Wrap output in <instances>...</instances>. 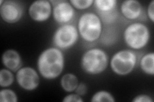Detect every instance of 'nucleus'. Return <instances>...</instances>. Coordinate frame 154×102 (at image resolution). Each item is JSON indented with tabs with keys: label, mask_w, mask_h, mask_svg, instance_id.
<instances>
[{
	"label": "nucleus",
	"mask_w": 154,
	"mask_h": 102,
	"mask_svg": "<svg viewBox=\"0 0 154 102\" xmlns=\"http://www.w3.org/2000/svg\"><path fill=\"white\" fill-rule=\"evenodd\" d=\"M65 58L59 48L52 47L46 48L38 56L37 66L39 74L47 80L57 78L63 71Z\"/></svg>",
	"instance_id": "obj_1"
},
{
	"label": "nucleus",
	"mask_w": 154,
	"mask_h": 102,
	"mask_svg": "<svg viewBox=\"0 0 154 102\" xmlns=\"http://www.w3.org/2000/svg\"><path fill=\"white\" fill-rule=\"evenodd\" d=\"M77 30L79 36L89 43L99 40L103 32V24L100 17L94 12H85L80 16Z\"/></svg>",
	"instance_id": "obj_2"
},
{
	"label": "nucleus",
	"mask_w": 154,
	"mask_h": 102,
	"mask_svg": "<svg viewBox=\"0 0 154 102\" xmlns=\"http://www.w3.org/2000/svg\"><path fill=\"white\" fill-rule=\"evenodd\" d=\"M109 56L100 48H92L86 51L82 56L80 66L89 75H98L103 73L108 66Z\"/></svg>",
	"instance_id": "obj_3"
},
{
	"label": "nucleus",
	"mask_w": 154,
	"mask_h": 102,
	"mask_svg": "<svg viewBox=\"0 0 154 102\" xmlns=\"http://www.w3.org/2000/svg\"><path fill=\"white\" fill-rule=\"evenodd\" d=\"M150 39L148 27L141 22L129 24L123 31V40L126 45L132 49L140 50L145 47Z\"/></svg>",
	"instance_id": "obj_4"
},
{
	"label": "nucleus",
	"mask_w": 154,
	"mask_h": 102,
	"mask_svg": "<svg viewBox=\"0 0 154 102\" xmlns=\"http://www.w3.org/2000/svg\"><path fill=\"white\" fill-rule=\"evenodd\" d=\"M137 63L136 53L130 49L120 50L112 56L110 61L112 71L118 75H127L134 70Z\"/></svg>",
	"instance_id": "obj_5"
},
{
	"label": "nucleus",
	"mask_w": 154,
	"mask_h": 102,
	"mask_svg": "<svg viewBox=\"0 0 154 102\" xmlns=\"http://www.w3.org/2000/svg\"><path fill=\"white\" fill-rule=\"evenodd\" d=\"M79 33L77 27L73 24H63L58 28L52 38L53 43L60 50H66L73 47L78 42Z\"/></svg>",
	"instance_id": "obj_6"
},
{
	"label": "nucleus",
	"mask_w": 154,
	"mask_h": 102,
	"mask_svg": "<svg viewBox=\"0 0 154 102\" xmlns=\"http://www.w3.org/2000/svg\"><path fill=\"white\" fill-rule=\"evenodd\" d=\"M17 83L26 91H33L39 86L40 78L37 71L32 67H21L16 72Z\"/></svg>",
	"instance_id": "obj_7"
},
{
	"label": "nucleus",
	"mask_w": 154,
	"mask_h": 102,
	"mask_svg": "<svg viewBox=\"0 0 154 102\" xmlns=\"http://www.w3.org/2000/svg\"><path fill=\"white\" fill-rule=\"evenodd\" d=\"M24 8L21 3L16 1H5L0 6V15L4 22L14 24L22 18Z\"/></svg>",
	"instance_id": "obj_8"
},
{
	"label": "nucleus",
	"mask_w": 154,
	"mask_h": 102,
	"mask_svg": "<svg viewBox=\"0 0 154 102\" xmlns=\"http://www.w3.org/2000/svg\"><path fill=\"white\" fill-rule=\"evenodd\" d=\"M53 10L52 3L48 0L33 1L28 8V14L33 21L43 22L51 17Z\"/></svg>",
	"instance_id": "obj_9"
},
{
	"label": "nucleus",
	"mask_w": 154,
	"mask_h": 102,
	"mask_svg": "<svg viewBox=\"0 0 154 102\" xmlns=\"http://www.w3.org/2000/svg\"><path fill=\"white\" fill-rule=\"evenodd\" d=\"M53 5L52 15L57 23L63 24H69L75 17V8L69 1H59Z\"/></svg>",
	"instance_id": "obj_10"
},
{
	"label": "nucleus",
	"mask_w": 154,
	"mask_h": 102,
	"mask_svg": "<svg viewBox=\"0 0 154 102\" xmlns=\"http://www.w3.org/2000/svg\"><path fill=\"white\" fill-rule=\"evenodd\" d=\"M117 3L116 0H95L93 4L99 15L104 17L102 21L109 22H112L117 16Z\"/></svg>",
	"instance_id": "obj_11"
},
{
	"label": "nucleus",
	"mask_w": 154,
	"mask_h": 102,
	"mask_svg": "<svg viewBox=\"0 0 154 102\" xmlns=\"http://www.w3.org/2000/svg\"><path fill=\"white\" fill-rule=\"evenodd\" d=\"M120 11L125 18L134 21L142 16L143 8L141 3L137 0H126L121 4Z\"/></svg>",
	"instance_id": "obj_12"
},
{
	"label": "nucleus",
	"mask_w": 154,
	"mask_h": 102,
	"mask_svg": "<svg viewBox=\"0 0 154 102\" xmlns=\"http://www.w3.org/2000/svg\"><path fill=\"white\" fill-rule=\"evenodd\" d=\"M2 63L6 68L17 72L21 68L22 59L19 53L14 49H7L2 54Z\"/></svg>",
	"instance_id": "obj_13"
},
{
	"label": "nucleus",
	"mask_w": 154,
	"mask_h": 102,
	"mask_svg": "<svg viewBox=\"0 0 154 102\" xmlns=\"http://www.w3.org/2000/svg\"><path fill=\"white\" fill-rule=\"evenodd\" d=\"M79 84L77 77L71 73H67L62 77L60 79V86L65 91L71 93L76 89Z\"/></svg>",
	"instance_id": "obj_14"
},
{
	"label": "nucleus",
	"mask_w": 154,
	"mask_h": 102,
	"mask_svg": "<svg viewBox=\"0 0 154 102\" xmlns=\"http://www.w3.org/2000/svg\"><path fill=\"white\" fill-rule=\"evenodd\" d=\"M139 66L144 74L153 76L154 75L153 52H148L143 56L139 62Z\"/></svg>",
	"instance_id": "obj_15"
},
{
	"label": "nucleus",
	"mask_w": 154,
	"mask_h": 102,
	"mask_svg": "<svg viewBox=\"0 0 154 102\" xmlns=\"http://www.w3.org/2000/svg\"><path fill=\"white\" fill-rule=\"evenodd\" d=\"M14 82V75L11 70L3 68L0 71V86L3 88L11 86Z\"/></svg>",
	"instance_id": "obj_16"
},
{
	"label": "nucleus",
	"mask_w": 154,
	"mask_h": 102,
	"mask_svg": "<svg viewBox=\"0 0 154 102\" xmlns=\"http://www.w3.org/2000/svg\"><path fill=\"white\" fill-rule=\"evenodd\" d=\"M91 101L92 102H115L116 100L110 92L101 90L96 92L91 98Z\"/></svg>",
	"instance_id": "obj_17"
},
{
	"label": "nucleus",
	"mask_w": 154,
	"mask_h": 102,
	"mask_svg": "<svg viewBox=\"0 0 154 102\" xmlns=\"http://www.w3.org/2000/svg\"><path fill=\"white\" fill-rule=\"evenodd\" d=\"M0 101L1 102H17L18 97L15 91L11 89H2L0 91Z\"/></svg>",
	"instance_id": "obj_18"
},
{
	"label": "nucleus",
	"mask_w": 154,
	"mask_h": 102,
	"mask_svg": "<svg viewBox=\"0 0 154 102\" xmlns=\"http://www.w3.org/2000/svg\"><path fill=\"white\" fill-rule=\"evenodd\" d=\"M69 3L75 8L78 10H85L93 5V0H70Z\"/></svg>",
	"instance_id": "obj_19"
},
{
	"label": "nucleus",
	"mask_w": 154,
	"mask_h": 102,
	"mask_svg": "<svg viewBox=\"0 0 154 102\" xmlns=\"http://www.w3.org/2000/svg\"><path fill=\"white\" fill-rule=\"evenodd\" d=\"M62 101L64 102H83L84 100L82 98V96L75 93L66 95Z\"/></svg>",
	"instance_id": "obj_20"
},
{
	"label": "nucleus",
	"mask_w": 154,
	"mask_h": 102,
	"mask_svg": "<svg viewBox=\"0 0 154 102\" xmlns=\"http://www.w3.org/2000/svg\"><path fill=\"white\" fill-rule=\"evenodd\" d=\"M132 102H153V100L150 96L146 94H140L136 96L132 100Z\"/></svg>",
	"instance_id": "obj_21"
},
{
	"label": "nucleus",
	"mask_w": 154,
	"mask_h": 102,
	"mask_svg": "<svg viewBox=\"0 0 154 102\" xmlns=\"http://www.w3.org/2000/svg\"><path fill=\"white\" fill-rule=\"evenodd\" d=\"M75 91L76 93L82 96H84L87 93V92H88V86L84 82H81V83L79 84Z\"/></svg>",
	"instance_id": "obj_22"
},
{
	"label": "nucleus",
	"mask_w": 154,
	"mask_h": 102,
	"mask_svg": "<svg viewBox=\"0 0 154 102\" xmlns=\"http://www.w3.org/2000/svg\"><path fill=\"white\" fill-rule=\"evenodd\" d=\"M147 15L152 22H154V1H152L147 8Z\"/></svg>",
	"instance_id": "obj_23"
}]
</instances>
